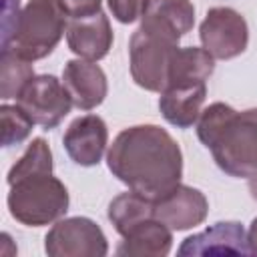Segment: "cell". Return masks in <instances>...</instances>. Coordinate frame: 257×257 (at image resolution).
Listing matches in <instances>:
<instances>
[{
  "instance_id": "obj_1",
  "label": "cell",
  "mask_w": 257,
  "mask_h": 257,
  "mask_svg": "<svg viewBox=\"0 0 257 257\" xmlns=\"http://www.w3.org/2000/svg\"><path fill=\"white\" fill-rule=\"evenodd\" d=\"M110 173L131 191L161 199L183 177V153L177 141L157 124H137L120 131L106 153Z\"/></svg>"
},
{
  "instance_id": "obj_2",
  "label": "cell",
  "mask_w": 257,
  "mask_h": 257,
  "mask_svg": "<svg viewBox=\"0 0 257 257\" xmlns=\"http://www.w3.org/2000/svg\"><path fill=\"white\" fill-rule=\"evenodd\" d=\"M197 137L227 175L257 173V108L239 112L225 102H213L199 114Z\"/></svg>"
},
{
  "instance_id": "obj_3",
  "label": "cell",
  "mask_w": 257,
  "mask_h": 257,
  "mask_svg": "<svg viewBox=\"0 0 257 257\" xmlns=\"http://www.w3.org/2000/svg\"><path fill=\"white\" fill-rule=\"evenodd\" d=\"M10 185V215L26 227H42L64 217L68 211V191L52 171H34L6 179Z\"/></svg>"
},
{
  "instance_id": "obj_4",
  "label": "cell",
  "mask_w": 257,
  "mask_h": 257,
  "mask_svg": "<svg viewBox=\"0 0 257 257\" xmlns=\"http://www.w3.org/2000/svg\"><path fill=\"white\" fill-rule=\"evenodd\" d=\"M66 16L58 0H28L2 50H12L30 62L48 56L68 26Z\"/></svg>"
},
{
  "instance_id": "obj_5",
  "label": "cell",
  "mask_w": 257,
  "mask_h": 257,
  "mask_svg": "<svg viewBox=\"0 0 257 257\" xmlns=\"http://www.w3.org/2000/svg\"><path fill=\"white\" fill-rule=\"evenodd\" d=\"M179 42L167 40L139 26L128 42V62L133 80L151 92H163L169 82L175 50Z\"/></svg>"
},
{
  "instance_id": "obj_6",
  "label": "cell",
  "mask_w": 257,
  "mask_h": 257,
  "mask_svg": "<svg viewBox=\"0 0 257 257\" xmlns=\"http://www.w3.org/2000/svg\"><path fill=\"white\" fill-rule=\"evenodd\" d=\"M50 257H104L108 241L102 229L88 217L58 219L44 237Z\"/></svg>"
},
{
  "instance_id": "obj_7",
  "label": "cell",
  "mask_w": 257,
  "mask_h": 257,
  "mask_svg": "<svg viewBox=\"0 0 257 257\" xmlns=\"http://www.w3.org/2000/svg\"><path fill=\"white\" fill-rule=\"evenodd\" d=\"M16 102L26 110L32 122L44 131L58 126L74 106L62 80L52 74H34L18 94Z\"/></svg>"
},
{
  "instance_id": "obj_8",
  "label": "cell",
  "mask_w": 257,
  "mask_h": 257,
  "mask_svg": "<svg viewBox=\"0 0 257 257\" xmlns=\"http://www.w3.org/2000/svg\"><path fill=\"white\" fill-rule=\"evenodd\" d=\"M199 38L203 48L219 60L239 56L249 42V28L245 18L227 6H215L207 12L199 26Z\"/></svg>"
},
{
  "instance_id": "obj_9",
  "label": "cell",
  "mask_w": 257,
  "mask_h": 257,
  "mask_svg": "<svg viewBox=\"0 0 257 257\" xmlns=\"http://www.w3.org/2000/svg\"><path fill=\"white\" fill-rule=\"evenodd\" d=\"M209 203L199 189L177 185L173 191L155 201V217L173 231H185L207 219Z\"/></svg>"
},
{
  "instance_id": "obj_10",
  "label": "cell",
  "mask_w": 257,
  "mask_h": 257,
  "mask_svg": "<svg viewBox=\"0 0 257 257\" xmlns=\"http://www.w3.org/2000/svg\"><path fill=\"white\" fill-rule=\"evenodd\" d=\"M181 257L193 255H249L247 233L237 221H219L203 233L187 237L179 251Z\"/></svg>"
},
{
  "instance_id": "obj_11",
  "label": "cell",
  "mask_w": 257,
  "mask_h": 257,
  "mask_svg": "<svg viewBox=\"0 0 257 257\" xmlns=\"http://www.w3.org/2000/svg\"><path fill=\"white\" fill-rule=\"evenodd\" d=\"M106 143H108L106 124L96 114H84L74 118L62 137V145L68 157L80 167L98 165V161L104 155Z\"/></svg>"
},
{
  "instance_id": "obj_12",
  "label": "cell",
  "mask_w": 257,
  "mask_h": 257,
  "mask_svg": "<svg viewBox=\"0 0 257 257\" xmlns=\"http://www.w3.org/2000/svg\"><path fill=\"white\" fill-rule=\"evenodd\" d=\"M68 48L84 60H100L112 46V28L104 12H96L84 18H70L66 26Z\"/></svg>"
},
{
  "instance_id": "obj_13",
  "label": "cell",
  "mask_w": 257,
  "mask_h": 257,
  "mask_svg": "<svg viewBox=\"0 0 257 257\" xmlns=\"http://www.w3.org/2000/svg\"><path fill=\"white\" fill-rule=\"evenodd\" d=\"M62 84L66 86L72 104L80 110L98 106L106 96V76L98 64L84 58H74L64 64Z\"/></svg>"
},
{
  "instance_id": "obj_14",
  "label": "cell",
  "mask_w": 257,
  "mask_h": 257,
  "mask_svg": "<svg viewBox=\"0 0 257 257\" xmlns=\"http://www.w3.org/2000/svg\"><path fill=\"white\" fill-rule=\"evenodd\" d=\"M195 24V6L191 0H149L141 16V28L167 40L179 42Z\"/></svg>"
},
{
  "instance_id": "obj_15",
  "label": "cell",
  "mask_w": 257,
  "mask_h": 257,
  "mask_svg": "<svg viewBox=\"0 0 257 257\" xmlns=\"http://www.w3.org/2000/svg\"><path fill=\"white\" fill-rule=\"evenodd\" d=\"M205 96H207L205 80L173 84L161 92L159 108L167 122H171L177 128H189L197 124Z\"/></svg>"
},
{
  "instance_id": "obj_16",
  "label": "cell",
  "mask_w": 257,
  "mask_h": 257,
  "mask_svg": "<svg viewBox=\"0 0 257 257\" xmlns=\"http://www.w3.org/2000/svg\"><path fill=\"white\" fill-rule=\"evenodd\" d=\"M173 229H169L157 217L145 219L131 227L120 245L116 247V255H139V257H165L173 247Z\"/></svg>"
},
{
  "instance_id": "obj_17",
  "label": "cell",
  "mask_w": 257,
  "mask_h": 257,
  "mask_svg": "<svg viewBox=\"0 0 257 257\" xmlns=\"http://www.w3.org/2000/svg\"><path fill=\"white\" fill-rule=\"evenodd\" d=\"M213 70H215V58L205 48L179 46L175 50V56H173V64H171L167 86L181 84V82L207 80L213 74Z\"/></svg>"
},
{
  "instance_id": "obj_18",
  "label": "cell",
  "mask_w": 257,
  "mask_h": 257,
  "mask_svg": "<svg viewBox=\"0 0 257 257\" xmlns=\"http://www.w3.org/2000/svg\"><path fill=\"white\" fill-rule=\"evenodd\" d=\"M155 217V201L147 199L128 189V193H120L108 205V221L114 225L116 233L122 237L137 223Z\"/></svg>"
},
{
  "instance_id": "obj_19",
  "label": "cell",
  "mask_w": 257,
  "mask_h": 257,
  "mask_svg": "<svg viewBox=\"0 0 257 257\" xmlns=\"http://www.w3.org/2000/svg\"><path fill=\"white\" fill-rule=\"evenodd\" d=\"M2 76H0V96L4 100L8 98H18L22 88L30 82L34 76L30 60H24L12 50H2Z\"/></svg>"
},
{
  "instance_id": "obj_20",
  "label": "cell",
  "mask_w": 257,
  "mask_h": 257,
  "mask_svg": "<svg viewBox=\"0 0 257 257\" xmlns=\"http://www.w3.org/2000/svg\"><path fill=\"white\" fill-rule=\"evenodd\" d=\"M0 120H2V147H14L28 139L34 122L26 114V110L16 104H2L0 106Z\"/></svg>"
},
{
  "instance_id": "obj_21",
  "label": "cell",
  "mask_w": 257,
  "mask_h": 257,
  "mask_svg": "<svg viewBox=\"0 0 257 257\" xmlns=\"http://www.w3.org/2000/svg\"><path fill=\"white\" fill-rule=\"evenodd\" d=\"M149 0H108L112 16L122 24H133L145 14Z\"/></svg>"
},
{
  "instance_id": "obj_22",
  "label": "cell",
  "mask_w": 257,
  "mask_h": 257,
  "mask_svg": "<svg viewBox=\"0 0 257 257\" xmlns=\"http://www.w3.org/2000/svg\"><path fill=\"white\" fill-rule=\"evenodd\" d=\"M58 2L70 18H84V16L100 12L102 0H58Z\"/></svg>"
},
{
  "instance_id": "obj_23",
  "label": "cell",
  "mask_w": 257,
  "mask_h": 257,
  "mask_svg": "<svg viewBox=\"0 0 257 257\" xmlns=\"http://www.w3.org/2000/svg\"><path fill=\"white\" fill-rule=\"evenodd\" d=\"M20 0H6L4 2V18H2V42L10 36L18 16H20Z\"/></svg>"
},
{
  "instance_id": "obj_24",
  "label": "cell",
  "mask_w": 257,
  "mask_h": 257,
  "mask_svg": "<svg viewBox=\"0 0 257 257\" xmlns=\"http://www.w3.org/2000/svg\"><path fill=\"white\" fill-rule=\"evenodd\" d=\"M247 245H249V253L257 255V217L251 221V227L247 231Z\"/></svg>"
},
{
  "instance_id": "obj_25",
  "label": "cell",
  "mask_w": 257,
  "mask_h": 257,
  "mask_svg": "<svg viewBox=\"0 0 257 257\" xmlns=\"http://www.w3.org/2000/svg\"><path fill=\"white\" fill-rule=\"evenodd\" d=\"M249 191H251V197L257 201V173L249 177Z\"/></svg>"
}]
</instances>
